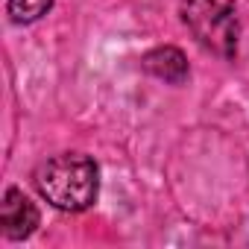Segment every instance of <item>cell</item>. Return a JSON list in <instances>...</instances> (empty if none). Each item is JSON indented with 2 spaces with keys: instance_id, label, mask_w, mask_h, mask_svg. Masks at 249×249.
<instances>
[{
  "instance_id": "cell-5",
  "label": "cell",
  "mask_w": 249,
  "mask_h": 249,
  "mask_svg": "<svg viewBox=\"0 0 249 249\" xmlns=\"http://www.w3.org/2000/svg\"><path fill=\"white\" fill-rule=\"evenodd\" d=\"M53 9V0H6V15L12 24H36Z\"/></svg>"
},
{
  "instance_id": "cell-3",
  "label": "cell",
  "mask_w": 249,
  "mask_h": 249,
  "mask_svg": "<svg viewBox=\"0 0 249 249\" xmlns=\"http://www.w3.org/2000/svg\"><path fill=\"white\" fill-rule=\"evenodd\" d=\"M41 223L38 205L21 191V188H6L0 199V231L9 240H27Z\"/></svg>"
},
{
  "instance_id": "cell-4",
  "label": "cell",
  "mask_w": 249,
  "mask_h": 249,
  "mask_svg": "<svg viewBox=\"0 0 249 249\" xmlns=\"http://www.w3.org/2000/svg\"><path fill=\"white\" fill-rule=\"evenodd\" d=\"M141 68H144L150 76H156V79H161V82H170V85H182V82L191 76L188 56H185L179 47H170V44L144 53Z\"/></svg>"
},
{
  "instance_id": "cell-2",
  "label": "cell",
  "mask_w": 249,
  "mask_h": 249,
  "mask_svg": "<svg viewBox=\"0 0 249 249\" xmlns=\"http://www.w3.org/2000/svg\"><path fill=\"white\" fill-rule=\"evenodd\" d=\"M182 24L196 44L220 59H234L240 44V18L234 0H182Z\"/></svg>"
},
{
  "instance_id": "cell-1",
  "label": "cell",
  "mask_w": 249,
  "mask_h": 249,
  "mask_svg": "<svg viewBox=\"0 0 249 249\" xmlns=\"http://www.w3.org/2000/svg\"><path fill=\"white\" fill-rule=\"evenodd\" d=\"M33 185H36L38 196L47 199L53 208L79 214L97 202L100 167L85 153H59L36 167Z\"/></svg>"
}]
</instances>
